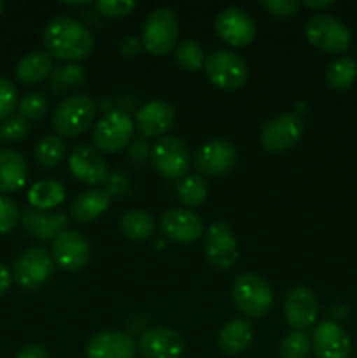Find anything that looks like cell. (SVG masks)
Returning <instances> with one entry per match:
<instances>
[{
    "label": "cell",
    "instance_id": "36",
    "mask_svg": "<svg viewBox=\"0 0 357 358\" xmlns=\"http://www.w3.org/2000/svg\"><path fill=\"white\" fill-rule=\"evenodd\" d=\"M30 133V121L18 115H10L9 119L0 122V143L4 142H21Z\"/></svg>",
    "mask_w": 357,
    "mask_h": 358
},
{
    "label": "cell",
    "instance_id": "27",
    "mask_svg": "<svg viewBox=\"0 0 357 358\" xmlns=\"http://www.w3.org/2000/svg\"><path fill=\"white\" fill-rule=\"evenodd\" d=\"M119 229L128 240L146 241L156 233V222L146 210H130L119 220Z\"/></svg>",
    "mask_w": 357,
    "mask_h": 358
},
{
    "label": "cell",
    "instance_id": "8",
    "mask_svg": "<svg viewBox=\"0 0 357 358\" xmlns=\"http://www.w3.org/2000/svg\"><path fill=\"white\" fill-rule=\"evenodd\" d=\"M135 131V121L125 110H111L97 122L93 129L94 149L114 154L125 149Z\"/></svg>",
    "mask_w": 357,
    "mask_h": 358
},
{
    "label": "cell",
    "instance_id": "34",
    "mask_svg": "<svg viewBox=\"0 0 357 358\" xmlns=\"http://www.w3.org/2000/svg\"><path fill=\"white\" fill-rule=\"evenodd\" d=\"M279 352L280 358H308L312 352V341L304 332H289L280 341Z\"/></svg>",
    "mask_w": 357,
    "mask_h": 358
},
{
    "label": "cell",
    "instance_id": "18",
    "mask_svg": "<svg viewBox=\"0 0 357 358\" xmlns=\"http://www.w3.org/2000/svg\"><path fill=\"white\" fill-rule=\"evenodd\" d=\"M139 352L144 358H178L184 353V339L170 327L147 329L139 339Z\"/></svg>",
    "mask_w": 357,
    "mask_h": 358
},
{
    "label": "cell",
    "instance_id": "41",
    "mask_svg": "<svg viewBox=\"0 0 357 358\" xmlns=\"http://www.w3.org/2000/svg\"><path fill=\"white\" fill-rule=\"evenodd\" d=\"M142 38H136L133 37V35H128V37L122 38L121 42H119V51H121L122 56H126V58H133V56L139 55L140 51H142Z\"/></svg>",
    "mask_w": 357,
    "mask_h": 358
},
{
    "label": "cell",
    "instance_id": "33",
    "mask_svg": "<svg viewBox=\"0 0 357 358\" xmlns=\"http://www.w3.org/2000/svg\"><path fill=\"white\" fill-rule=\"evenodd\" d=\"M175 62L188 72H196L205 65V52L196 41H184L175 51Z\"/></svg>",
    "mask_w": 357,
    "mask_h": 358
},
{
    "label": "cell",
    "instance_id": "26",
    "mask_svg": "<svg viewBox=\"0 0 357 358\" xmlns=\"http://www.w3.org/2000/svg\"><path fill=\"white\" fill-rule=\"evenodd\" d=\"M52 58L44 51H31L20 59L16 66V79L21 84H38L52 73Z\"/></svg>",
    "mask_w": 357,
    "mask_h": 358
},
{
    "label": "cell",
    "instance_id": "23",
    "mask_svg": "<svg viewBox=\"0 0 357 358\" xmlns=\"http://www.w3.org/2000/svg\"><path fill=\"white\" fill-rule=\"evenodd\" d=\"M111 203V192L104 187H94L80 192L70 205V217L77 224H88L98 219Z\"/></svg>",
    "mask_w": 357,
    "mask_h": 358
},
{
    "label": "cell",
    "instance_id": "13",
    "mask_svg": "<svg viewBox=\"0 0 357 358\" xmlns=\"http://www.w3.org/2000/svg\"><path fill=\"white\" fill-rule=\"evenodd\" d=\"M216 31L226 44L245 48L255 38V23L240 7H226L217 14Z\"/></svg>",
    "mask_w": 357,
    "mask_h": 358
},
{
    "label": "cell",
    "instance_id": "24",
    "mask_svg": "<svg viewBox=\"0 0 357 358\" xmlns=\"http://www.w3.org/2000/svg\"><path fill=\"white\" fill-rule=\"evenodd\" d=\"M28 177L27 161L16 150H0V192H16Z\"/></svg>",
    "mask_w": 357,
    "mask_h": 358
},
{
    "label": "cell",
    "instance_id": "7",
    "mask_svg": "<svg viewBox=\"0 0 357 358\" xmlns=\"http://www.w3.org/2000/svg\"><path fill=\"white\" fill-rule=\"evenodd\" d=\"M55 273V261L51 252L44 247H31L21 252L14 262L13 280L24 290H35L44 287Z\"/></svg>",
    "mask_w": 357,
    "mask_h": 358
},
{
    "label": "cell",
    "instance_id": "30",
    "mask_svg": "<svg viewBox=\"0 0 357 358\" xmlns=\"http://www.w3.org/2000/svg\"><path fill=\"white\" fill-rule=\"evenodd\" d=\"M66 154V142L59 135H46L44 138L38 140L35 145L34 157L35 163L44 170L58 166Z\"/></svg>",
    "mask_w": 357,
    "mask_h": 358
},
{
    "label": "cell",
    "instance_id": "35",
    "mask_svg": "<svg viewBox=\"0 0 357 358\" xmlns=\"http://www.w3.org/2000/svg\"><path fill=\"white\" fill-rule=\"evenodd\" d=\"M48 98L42 93H35V91L24 94L18 103V112L27 121H42L48 114Z\"/></svg>",
    "mask_w": 357,
    "mask_h": 358
},
{
    "label": "cell",
    "instance_id": "31",
    "mask_svg": "<svg viewBox=\"0 0 357 358\" xmlns=\"http://www.w3.org/2000/svg\"><path fill=\"white\" fill-rule=\"evenodd\" d=\"M86 80V69L76 63H66V65L56 66L49 79V90L55 94H63L65 91L74 90L80 86Z\"/></svg>",
    "mask_w": 357,
    "mask_h": 358
},
{
    "label": "cell",
    "instance_id": "28",
    "mask_svg": "<svg viewBox=\"0 0 357 358\" xmlns=\"http://www.w3.org/2000/svg\"><path fill=\"white\" fill-rule=\"evenodd\" d=\"M65 199V187L56 180L35 182L28 191V203L31 208L52 210Z\"/></svg>",
    "mask_w": 357,
    "mask_h": 358
},
{
    "label": "cell",
    "instance_id": "42",
    "mask_svg": "<svg viewBox=\"0 0 357 358\" xmlns=\"http://www.w3.org/2000/svg\"><path fill=\"white\" fill-rule=\"evenodd\" d=\"M14 358H49V352L42 345L30 343V345H24Z\"/></svg>",
    "mask_w": 357,
    "mask_h": 358
},
{
    "label": "cell",
    "instance_id": "32",
    "mask_svg": "<svg viewBox=\"0 0 357 358\" xmlns=\"http://www.w3.org/2000/svg\"><path fill=\"white\" fill-rule=\"evenodd\" d=\"M206 194H209V185H206V180L202 175H188V177H184L178 182V201L184 206H188V208H195V206L202 205L206 199Z\"/></svg>",
    "mask_w": 357,
    "mask_h": 358
},
{
    "label": "cell",
    "instance_id": "40",
    "mask_svg": "<svg viewBox=\"0 0 357 358\" xmlns=\"http://www.w3.org/2000/svg\"><path fill=\"white\" fill-rule=\"evenodd\" d=\"M301 3L298 0H261V7L272 16L289 17L298 13Z\"/></svg>",
    "mask_w": 357,
    "mask_h": 358
},
{
    "label": "cell",
    "instance_id": "19",
    "mask_svg": "<svg viewBox=\"0 0 357 358\" xmlns=\"http://www.w3.org/2000/svg\"><path fill=\"white\" fill-rule=\"evenodd\" d=\"M160 224L164 236L177 243H192L203 234V220L192 210L170 208Z\"/></svg>",
    "mask_w": 357,
    "mask_h": 358
},
{
    "label": "cell",
    "instance_id": "5",
    "mask_svg": "<svg viewBox=\"0 0 357 358\" xmlns=\"http://www.w3.org/2000/svg\"><path fill=\"white\" fill-rule=\"evenodd\" d=\"M304 35L314 48L329 55H342L350 48L352 34L345 23L329 14H315L304 27Z\"/></svg>",
    "mask_w": 357,
    "mask_h": 358
},
{
    "label": "cell",
    "instance_id": "2",
    "mask_svg": "<svg viewBox=\"0 0 357 358\" xmlns=\"http://www.w3.org/2000/svg\"><path fill=\"white\" fill-rule=\"evenodd\" d=\"M234 306L248 318H261L273 308V292L258 273H241L231 287Z\"/></svg>",
    "mask_w": 357,
    "mask_h": 358
},
{
    "label": "cell",
    "instance_id": "14",
    "mask_svg": "<svg viewBox=\"0 0 357 358\" xmlns=\"http://www.w3.org/2000/svg\"><path fill=\"white\" fill-rule=\"evenodd\" d=\"M69 168L77 180L93 185V189L108 180L107 161L91 145H77L69 156Z\"/></svg>",
    "mask_w": 357,
    "mask_h": 358
},
{
    "label": "cell",
    "instance_id": "6",
    "mask_svg": "<svg viewBox=\"0 0 357 358\" xmlns=\"http://www.w3.org/2000/svg\"><path fill=\"white\" fill-rule=\"evenodd\" d=\"M206 77L216 87L224 91L240 90L248 79V69L245 59L233 51H219L210 52L205 58Z\"/></svg>",
    "mask_w": 357,
    "mask_h": 358
},
{
    "label": "cell",
    "instance_id": "22",
    "mask_svg": "<svg viewBox=\"0 0 357 358\" xmlns=\"http://www.w3.org/2000/svg\"><path fill=\"white\" fill-rule=\"evenodd\" d=\"M175 122V110L167 101H149L135 117V126L144 136L164 135Z\"/></svg>",
    "mask_w": 357,
    "mask_h": 358
},
{
    "label": "cell",
    "instance_id": "29",
    "mask_svg": "<svg viewBox=\"0 0 357 358\" xmlns=\"http://www.w3.org/2000/svg\"><path fill=\"white\" fill-rule=\"evenodd\" d=\"M324 77L328 86L332 90H349L357 77V62L352 56H340L329 63Z\"/></svg>",
    "mask_w": 357,
    "mask_h": 358
},
{
    "label": "cell",
    "instance_id": "21",
    "mask_svg": "<svg viewBox=\"0 0 357 358\" xmlns=\"http://www.w3.org/2000/svg\"><path fill=\"white\" fill-rule=\"evenodd\" d=\"M136 345L132 336L119 331H102L88 341V358H135Z\"/></svg>",
    "mask_w": 357,
    "mask_h": 358
},
{
    "label": "cell",
    "instance_id": "39",
    "mask_svg": "<svg viewBox=\"0 0 357 358\" xmlns=\"http://www.w3.org/2000/svg\"><path fill=\"white\" fill-rule=\"evenodd\" d=\"M136 7V2L132 0H98L97 9L98 13L108 17H122L132 13Z\"/></svg>",
    "mask_w": 357,
    "mask_h": 358
},
{
    "label": "cell",
    "instance_id": "25",
    "mask_svg": "<svg viewBox=\"0 0 357 358\" xmlns=\"http://www.w3.org/2000/svg\"><path fill=\"white\" fill-rule=\"evenodd\" d=\"M219 346L226 355L245 352L252 341V325L247 318H233L226 322L219 332Z\"/></svg>",
    "mask_w": 357,
    "mask_h": 358
},
{
    "label": "cell",
    "instance_id": "16",
    "mask_svg": "<svg viewBox=\"0 0 357 358\" xmlns=\"http://www.w3.org/2000/svg\"><path fill=\"white\" fill-rule=\"evenodd\" d=\"M286 320L294 331L304 332L317 322L318 301L307 287H294L287 292L284 301Z\"/></svg>",
    "mask_w": 357,
    "mask_h": 358
},
{
    "label": "cell",
    "instance_id": "46",
    "mask_svg": "<svg viewBox=\"0 0 357 358\" xmlns=\"http://www.w3.org/2000/svg\"><path fill=\"white\" fill-rule=\"evenodd\" d=\"M2 10H4V2L0 0V14H2Z\"/></svg>",
    "mask_w": 357,
    "mask_h": 358
},
{
    "label": "cell",
    "instance_id": "43",
    "mask_svg": "<svg viewBox=\"0 0 357 358\" xmlns=\"http://www.w3.org/2000/svg\"><path fill=\"white\" fill-rule=\"evenodd\" d=\"M10 282H13V276H10V271L6 268V266L0 262V296L6 294L9 290Z\"/></svg>",
    "mask_w": 357,
    "mask_h": 358
},
{
    "label": "cell",
    "instance_id": "44",
    "mask_svg": "<svg viewBox=\"0 0 357 358\" xmlns=\"http://www.w3.org/2000/svg\"><path fill=\"white\" fill-rule=\"evenodd\" d=\"M303 6L314 10H324L328 7L335 6V0H304Z\"/></svg>",
    "mask_w": 357,
    "mask_h": 358
},
{
    "label": "cell",
    "instance_id": "37",
    "mask_svg": "<svg viewBox=\"0 0 357 358\" xmlns=\"http://www.w3.org/2000/svg\"><path fill=\"white\" fill-rule=\"evenodd\" d=\"M18 107V91L9 79L0 77V121L13 115Z\"/></svg>",
    "mask_w": 357,
    "mask_h": 358
},
{
    "label": "cell",
    "instance_id": "45",
    "mask_svg": "<svg viewBox=\"0 0 357 358\" xmlns=\"http://www.w3.org/2000/svg\"><path fill=\"white\" fill-rule=\"evenodd\" d=\"M63 3H65V6H83V0H80V2H66V0H65V2H63Z\"/></svg>",
    "mask_w": 357,
    "mask_h": 358
},
{
    "label": "cell",
    "instance_id": "11",
    "mask_svg": "<svg viewBox=\"0 0 357 358\" xmlns=\"http://www.w3.org/2000/svg\"><path fill=\"white\" fill-rule=\"evenodd\" d=\"M304 131L303 121L296 114H282L270 119L259 133L261 145L268 152H286L296 145Z\"/></svg>",
    "mask_w": 357,
    "mask_h": 358
},
{
    "label": "cell",
    "instance_id": "38",
    "mask_svg": "<svg viewBox=\"0 0 357 358\" xmlns=\"http://www.w3.org/2000/svg\"><path fill=\"white\" fill-rule=\"evenodd\" d=\"M20 222V210L14 199L0 196V234H7Z\"/></svg>",
    "mask_w": 357,
    "mask_h": 358
},
{
    "label": "cell",
    "instance_id": "15",
    "mask_svg": "<svg viewBox=\"0 0 357 358\" xmlns=\"http://www.w3.org/2000/svg\"><path fill=\"white\" fill-rule=\"evenodd\" d=\"M192 163L198 170V175H206V177L224 175L237 163V149L227 140H210L196 150Z\"/></svg>",
    "mask_w": 357,
    "mask_h": 358
},
{
    "label": "cell",
    "instance_id": "3",
    "mask_svg": "<svg viewBox=\"0 0 357 358\" xmlns=\"http://www.w3.org/2000/svg\"><path fill=\"white\" fill-rule=\"evenodd\" d=\"M97 105L88 94L65 98L52 112V128L59 136H77L86 131L94 121Z\"/></svg>",
    "mask_w": 357,
    "mask_h": 358
},
{
    "label": "cell",
    "instance_id": "4",
    "mask_svg": "<svg viewBox=\"0 0 357 358\" xmlns=\"http://www.w3.org/2000/svg\"><path fill=\"white\" fill-rule=\"evenodd\" d=\"M178 38V21L174 10L158 7L147 16L142 30V45L149 55L164 56L175 48Z\"/></svg>",
    "mask_w": 357,
    "mask_h": 358
},
{
    "label": "cell",
    "instance_id": "12",
    "mask_svg": "<svg viewBox=\"0 0 357 358\" xmlns=\"http://www.w3.org/2000/svg\"><path fill=\"white\" fill-rule=\"evenodd\" d=\"M51 255L63 271H80L90 261V243L80 231L66 229L52 241Z\"/></svg>",
    "mask_w": 357,
    "mask_h": 358
},
{
    "label": "cell",
    "instance_id": "9",
    "mask_svg": "<svg viewBox=\"0 0 357 358\" xmlns=\"http://www.w3.org/2000/svg\"><path fill=\"white\" fill-rule=\"evenodd\" d=\"M203 250L205 259L212 268L226 271L231 269L238 261V243L233 229L226 220L212 224L206 229L203 238Z\"/></svg>",
    "mask_w": 357,
    "mask_h": 358
},
{
    "label": "cell",
    "instance_id": "17",
    "mask_svg": "<svg viewBox=\"0 0 357 358\" xmlns=\"http://www.w3.org/2000/svg\"><path fill=\"white\" fill-rule=\"evenodd\" d=\"M312 350L317 358H349L352 341L335 322H321L312 332Z\"/></svg>",
    "mask_w": 357,
    "mask_h": 358
},
{
    "label": "cell",
    "instance_id": "1",
    "mask_svg": "<svg viewBox=\"0 0 357 358\" xmlns=\"http://www.w3.org/2000/svg\"><path fill=\"white\" fill-rule=\"evenodd\" d=\"M44 45L51 58L76 63L93 52L94 38L90 28L80 21L70 16H56L46 24Z\"/></svg>",
    "mask_w": 357,
    "mask_h": 358
},
{
    "label": "cell",
    "instance_id": "20",
    "mask_svg": "<svg viewBox=\"0 0 357 358\" xmlns=\"http://www.w3.org/2000/svg\"><path fill=\"white\" fill-rule=\"evenodd\" d=\"M69 219L63 212H51V210H24L21 217V226L24 233L41 241H55L63 231H66Z\"/></svg>",
    "mask_w": 357,
    "mask_h": 358
},
{
    "label": "cell",
    "instance_id": "10",
    "mask_svg": "<svg viewBox=\"0 0 357 358\" xmlns=\"http://www.w3.org/2000/svg\"><path fill=\"white\" fill-rule=\"evenodd\" d=\"M150 163L161 177L177 180L188 173L191 156H189L188 147L181 138L163 136L154 143L153 150H150Z\"/></svg>",
    "mask_w": 357,
    "mask_h": 358
}]
</instances>
